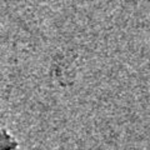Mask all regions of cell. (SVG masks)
Wrapping results in <instances>:
<instances>
[]
</instances>
